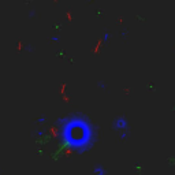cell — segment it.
Masks as SVG:
<instances>
[{
    "label": "cell",
    "mask_w": 175,
    "mask_h": 175,
    "mask_svg": "<svg viewBox=\"0 0 175 175\" xmlns=\"http://www.w3.org/2000/svg\"><path fill=\"white\" fill-rule=\"evenodd\" d=\"M115 130L121 131V138H126L129 136V122L125 116H119L114 121V125H112Z\"/></svg>",
    "instance_id": "7a4b0ae2"
},
{
    "label": "cell",
    "mask_w": 175,
    "mask_h": 175,
    "mask_svg": "<svg viewBox=\"0 0 175 175\" xmlns=\"http://www.w3.org/2000/svg\"><path fill=\"white\" fill-rule=\"evenodd\" d=\"M93 175H107V172L101 164H96L93 168Z\"/></svg>",
    "instance_id": "3957f363"
},
{
    "label": "cell",
    "mask_w": 175,
    "mask_h": 175,
    "mask_svg": "<svg viewBox=\"0 0 175 175\" xmlns=\"http://www.w3.org/2000/svg\"><path fill=\"white\" fill-rule=\"evenodd\" d=\"M62 134L65 142L77 153L89 149L96 139V129L85 115L75 114L65 119Z\"/></svg>",
    "instance_id": "6da1fadb"
},
{
    "label": "cell",
    "mask_w": 175,
    "mask_h": 175,
    "mask_svg": "<svg viewBox=\"0 0 175 175\" xmlns=\"http://www.w3.org/2000/svg\"><path fill=\"white\" fill-rule=\"evenodd\" d=\"M108 37H110V36H108L107 33H105V34H104V37H103V40H104V41H107V40H108Z\"/></svg>",
    "instance_id": "277c9868"
}]
</instances>
